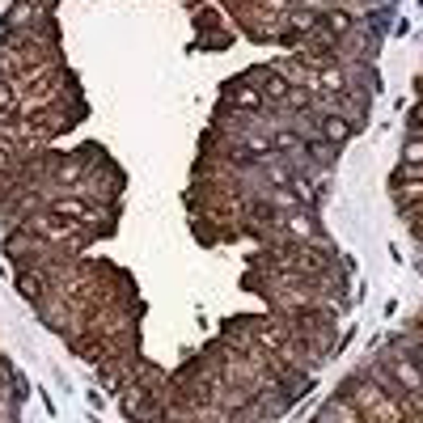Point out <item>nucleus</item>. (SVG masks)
Listing matches in <instances>:
<instances>
[{"mask_svg":"<svg viewBox=\"0 0 423 423\" xmlns=\"http://www.w3.org/2000/svg\"><path fill=\"white\" fill-rule=\"evenodd\" d=\"M419 127H423V97H419V106L410 111V131H419Z\"/></svg>","mask_w":423,"mask_h":423,"instance_id":"obj_1","label":"nucleus"}]
</instances>
